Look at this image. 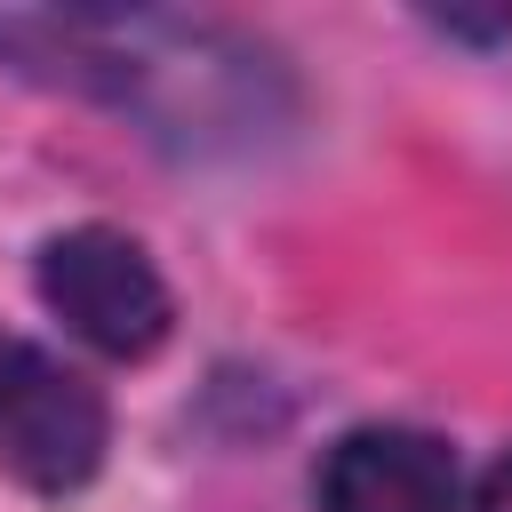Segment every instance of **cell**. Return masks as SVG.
I'll use <instances>...</instances> for the list:
<instances>
[{
  "instance_id": "277c9868",
  "label": "cell",
  "mask_w": 512,
  "mask_h": 512,
  "mask_svg": "<svg viewBox=\"0 0 512 512\" xmlns=\"http://www.w3.org/2000/svg\"><path fill=\"white\" fill-rule=\"evenodd\" d=\"M472 512H512V456H496V464L480 472V496H472Z\"/></svg>"
},
{
  "instance_id": "3957f363",
  "label": "cell",
  "mask_w": 512,
  "mask_h": 512,
  "mask_svg": "<svg viewBox=\"0 0 512 512\" xmlns=\"http://www.w3.org/2000/svg\"><path fill=\"white\" fill-rule=\"evenodd\" d=\"M312 504L320 512H464V480L448 440L408 424H360L320 456Z\"/></svg>"
},
{
  "instance_id": "6da1fadb",
  "label": "cell",
  "mask_w": 512,
  "mask_h": 512,
  "mask_svg": "<svg viewBox=\"0 0 512 512\" xmlns=\"http://www.w3.org/2000/svg\"><path fill=\"white\" fill-rule=\"evenodd\" d=\"M104 440H112L104 392L56 352L8 336L0 344V472L32 496H72L96 480Z\"/></svg>"
},
{
  "instance_id": "7a4b0ae2",
  "label": "cell",
  "mask_w": 512,
  "mask_h": 512,
  "mask_svg": "<svg viewBox=\"0 0 512 512\" xmlns=\"http://www.w3.org/2000/svg\"><path fill=\"white\" fill-rule=\"evenodd\" d=\"M40 304L104 360H144L168 336V280L112 224H72L40 248Z\"/></svg>"
}]
</instances>
